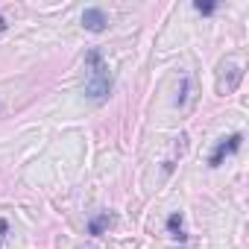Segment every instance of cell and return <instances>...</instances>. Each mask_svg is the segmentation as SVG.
Returning <instances> with one entry per match:
<instances>
[{
    "instance_id": "1",
    "label": "cell",
    "mask_w": 249,
    "mask_h": 249,
    "mask_svg": "<svg viewBox=\"0 0 249 249\" xmlns=\"http://www.w3.org/2000/svg\"><path fill=\"white\" fill-rule=\"evenodd\" d=\"M85 71H88L85 73V97L91 103H97V106L106 103L108 94H111V71H108V65H106L100 50H88Z\"/></svg>"
},
{
    "instance_id": "2",
    "label": "cell",
    "mask_w": 249,
    "mask_h": 249,
    "mask_svg": "<svg viewBox=\"0 0 249 249\" xmlns=\"http://www.w3.org/2000/svg\"><path fill=\"white\" fill-rule=\"evenodd\" d=\"M240 141H243V135H240V132H234V135H229V138H220V141H217V147H214V153L208 156V167H220L226 156H231V153H237V150H240Z\"/></svg>"
},
{
    "instance_id": "3",
    "label": "cell",
    "mask_w": 249,
    "mask_h": 249,
    "mask_svg": "<svg viewBox=\"0 0 249 249\" xmlns=\"http://www.w3.org/2000/svg\"><path fill=\"white\" fill-rule=\"evenodd\" d=\"M82 27H85L88 33H103V30L108 27V15H106L103 9H97V6H88V9L82 12Z\"/></svg>"
},
{
    "instance_id": "4",
    "label": "cell",
    "mask_w": 249,
    "mask_h": 249,
    "mask_svg": "<svg viewBox=\"0 0 249 249\" xmlns=\"http://www.w3.org/2000/svg\"><path fill=\"white\" fill-rule=\"evenodd\" d=\"M114 223V217L108 214V211H100V214H94L91 220H88V234H94V237H100L108 226Z\"/></svg>"
},
{
    "instance_id": "5",
    "label": "cell",
    "mask_w": 249,
    "mask_h": 249,
    "mask_svg": "<svg viewBox=\"0 0 249 249\" xmlns=\"http://www.w3.org/2000/svg\"><path fill=\"white\" fill-rule=\"evenodd\" d=\"M167 231H170L176 240H185V237H188V234H185V220H182V214H179V211L167 217Z\"/></svg>"
},
{
    "instance_id": "6",
    "label": "cell",
    "mask_w": 249,
    "mask_h": 249,
    "mask_svg": "<svg viewBox=\"0 0 249 249\" xmlns=\"http://www.w3.org/2000/svg\"><path fill=\"white\" fill-rule=\"evenodd\" d=\"M194 9H196V12H202V15H211V12L217 9V3H202V0H196Z\"/></svg>"
},
{
    "instance_id": "7",
    "label": "cell",
    "mask_w": 249,
    "mask_h": 249,
    "mask_svg": "<svg viewBox=\"0 0 249 249\" xmlns=\"http://www.w3.org/2000/svg\"><path fill=\"white\" fill-rule=\"evenodd\" d=\"M6 231H9V220L0 217V249H3V240H6Z\"/></svg>"
},
{
    "instance_id": "8",
    "label": "cell",
    "mask_w": 249,
    "mask_h": 249,
    "mask_svg": "<svg viewBox=\"0 0 249 249\" xmlns=\"http://www.w3.org/2000/svg\"><path fill=\"white\" fill-rule=\"evenodd\" d=\"M3 30H6V21H3V18H0V33H3Z\"/></svg>"
}]
</instances>
